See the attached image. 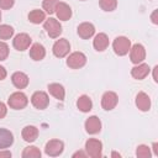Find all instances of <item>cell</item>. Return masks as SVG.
<instances>
[{
    "instance_id": "obj_1",
    "label": "cell",
    "mask_w": 158,
    "mask_h": 158,
    "mask_svg": "<svg viewBox=\"0 0 158 158\" xmlns=\"http://www.w3.org/2000/svg\"><path fill=\"white\" fill-rule=\"evenodd\" d=\"M112 48H114V52L117 56H126L130 52L131 41L127 37H125V36H118V37H116L114 40Z\"/></svg>"
},
{
    "instance_id": "obj_2",
    "label": "cell",
    "mask_w": 158,
    "mask_h": 158,
    "mask_svg": "<svg viewBox=\"0 0 158 158\" xmlns=\"http://www.w3.org/2000/svg\"><path fill=\"white\" fill-rule=\"evenodd\" d=\"M28 102V99L27 96L22 93V91H16V93H12L7 100V104L11 109H15V110H21L23 107H26Z\"/></svg>"
},
{
    "instance_id": "obj_3",
    "label": "cell",
    "mask_w": 158,
    "mask_h": 158,
    "mask_svg": "<svg viewBox=\"0 0 158 158\" xmlns=\"http://www.w3.org/2000/svg\"><path fill=\"white\" fill-rule=\"evenodd\" d=\"M85 151H86V156L93 158H99L101 157L102 143L96 138H89L85 143Z\"/></svg>"
},
{
    "instance_id": "obj_4",
    "label": "cell",
    "mask_w": 158,
    "mask_h": 158,
    "mask_svg": "<svg viewBox=\"0 0 158 158\" xmlns=\"http://www.w3.org/2000/svg\"><path fill=\"white\" fill-rule=\"evenodd\" d=\"M85 63H86V57L81 52H73L67 58V65L72 69H79L84 67Z\"/></svg>"
},
{
    "instance_id": "obj_5",
    "label": "cell",
    "mask_w": 158,
    "mask_h": 158,
    "mask_svg": "<svg viewBox=\"0 0 158 158\" xmlns=\"http://www.w3.org/2000/svg\"><path fill=\"white\" fill-rule=\"evenodd\" d=\"M44 30L48 33V36L52 37V38H57L62 33V26H60V23L58 22V20H56L53 17H49L48 20H46V22H44Z\"/></svg>"
},
{
    "instance_id": "obj_6",
    "label": "cell",
    "mask_w": 158,
    "mask_h": 158,
    "mask_svg": "<svg viewBox=\"0 0 158 158\" xmlns=\"http://www.w3.org/2000/svg\"><path fill=\"white\" fill-rule=\"evenodd\" d=\"M53 54L56 56V57H58V58H63V57H65L68 53H69V51H70V44H69V42H68V40H65V38H59V40H57L56 41V43L53 44Z\"/></svg>"
},
{
    "instance_id": "obj_7",
    "label": "cell",
    "mask_w": 158,
    "mask_h": 158,
    "mask_svg": "<svg viewBox=\"0 0 158 158\" xmlns=\"http://www.w3.org/2000/svg\"><path fill=\"white\" fill-rule=\"evenodd\" d=\"M63 149H64V143L62 141H59V139H51V141L47 142L44 152L49 157H57V156L62 154Z\"/></svg>"
},
{
    "instance_id": "obj_8",
    "label": "cell",
    "mask_w": 158,
    "mask_h": 158,
    "mask_svg": "<svg viewBox=\"0 0 158 158\" xmlns=\"http://www.w3.org/2000/svg\"><path fill=\"white\" fill-rule=\"evenodd\" d=\"M31 102H32V105H33L36 109L43 110V109H46V107L48 106V104H49V98H48V95H47L44 91H36V93H33L32 96H31Z\"/></svg>"
},
{
    "instance_id": "obj_9",
    "label": "cell",
    "mask_w": 158,
    "mask_h": 158,
    "mask_svg": "<svg viewBox=\"0 0 158 158\" xmlns=\"http://www.w3.org/2000/svg\"><path fill=\"white\" fill-rule=\"evenodd\" d=\"M144 58H146V49L142 44L136 43L133 44L132 48H130V59L132 63L139 64L144 60Z\"/></svg>"
},
{
    "instance_id": "obj_10",
    "label": "cell",
    "mask_w": 158,
    "mask_h": 158,
    "mask_svg": "<svg viewBox=\"0 0 158 158\" xmlns=\"http://www.w3.org/2000/svg\"><path fill=\"white\" fill-rule=\"evenodd\" d=\"M118 102V96L114 91H106L101 98V106L104 110L110 111L112 110Z\"/></svg>"
},
{
    "instance_id": "obj_11",
    "label": "cell",
    "mask_w": 158,
    "mask_h": 158,
    "mask_svg": "<svg viewBox=\"0 0 158 158\" xmlns=\"http://www.w3.org/2000/svg\"><path fill=\"white\" fill-rule=\"evenodd\" d=\"M31 37L27 35V33H19L15 36L14 41H12V44L15 47V49L17 51H26L30 44H31Z\"/></svg>"
},
{
    "instance_id": "obj_12",
    "label": "cell",
    "mask_w": 158,
    "mask_h": 158,
    "mask_svg": "<svg viewBox=\"0 0 158 158\" xmlns=\"http://www.w3.org/2000/svg\"><path fill=\"white\" fill-rule=\"evenodd\" d=\"M149 72H151V68H149L148 64L139 63V64H137L136 67H133L131 69V75L137 80H142L149 74Z\"/></svg>"
},
{
    "instance_id": "obj_13",
    "label": "cell",
    "mask_w": 158,
    "mask_h": 158,
    "mask_svg": "<svg viewBox=\"0 0 158 158\" xmlns=\"http://www.w3.org/2000/svg\"><path fill=\"white\" fill-rule=\"evenodd\" d=\"M85 130L90 135H95L101 130V121L98 116H90L85 121Z\"/></svg>"
},
{
    "instance_id": "obj_14",
    "label": "cell",
    "mask_w": 158,
    "mask_h": 158,
    "mask_svg": "<svg viewBox=\"0 0 158 158\" xmlns=\"http://www.w3.org/2000/svg\"><path fill=\"white\" fill-rule=\"evenodd\" d=\"M56 14H57V17L59 20L67 21L72 17V9L65 2H58L57 7H56Z\"/></svg>"
},
{
    "instance_id": "obj_15",
    "label": "cell",
    "mask_w": 158,
    "mask_h": 158,
    "mask_svg": "<svg viewBox=\"0 0 158 158\" xmlns=\"http://www.w3.org/2000/svg\"><path fill=\"white\" fill-rule=\"evenodd\" d=\"M93 46L98 52H102L109 47V37L106 33H98L93 41Z\"/></svg>"
},
{
    "instance_id": "obj_16",
    "label": "cell",
    "mask_w": 158,
    "mask_h": 158,
    "mask_svg": "<svg viewBox=\"0 0 158 158\" xmlns=\"http://www.w3.org/2000/svg\"><path fill=\"white\" fill-rule=\"evenodd\" d=\"M136 106L141 111H148L151 109V99H149V96L146 93L139 91L136 95Z\"/></svg>"
},
{
    "instance_id": "obj_17",
    "label": "cell",
    "mask_w": 158,
    "mask_h": 158,
    "mask_svg": "<svg viewBox=\"0 0 158 158\" xmlns=\"http://www.w3.org/2000/svg\"><path fill=\"white\" fill-rule=\"evenodd\" d=\"M11 81L17 89H23L28 85V77L22 72H15L11 77Z\"/></svg>"
},
{
    "instance_id": "obj_18",
    "label": "cell",
    "mask_w": 158,
    "mask_h": 158,
    "mask_svg": "<svg viewBox=\"0 0 158 158\" xmlns=\"http://www.w3.org/2000/svg\"><path fill=\"white\" fill-rule=\"evenodd\" d=\"M94 33H95V27L90 22H83L78 26V35L84 40L90 38Z\"/></svg>"
},
{
    "instance_id": "obj_19",
    "label": "cell",
    "mask_w": 158,
    "mask_h": 158,
    "mask_svg": "<svg viewBox=\"0 0 158 158\" xmlns=\"http://www.w3.org/2000/svg\"><path fill=\"white\" fill-rule=\"evenodd\" d=\"M14 143L12 133L6 128H0V149L7 148Z\"/></svg>"
},
{
    "instance_id": "obj_20",
    "label": "cell",
    "mask_w": 158,
    "mask_h": 158,
    "mask_svg": "<svg viewBox=\"0 0 158 158\" xmlns=\"http://www.w3.org/2000/svg\"><path fill=\"white\" fill-rule=\"evenodd\" d=\"M22 138L26 141V142H33L36 141L37 136H38V128L36 126H32V125H28L26 127H23L22 130Z\"/></svg>"
},
{
    "instance_id": "obj_21",
    "label": "cell",
    "mask_w": 158,
    "mask_h": 158,
    "mask_svg": "<svg viewBox=\"0 0 158 158\" xmlns=\"http://www.w3.org/2000/svg\"><path fill=\"white\" fill-rule=\"evenodd\" d=\"M46 56V49L41 43H35L30 48V57L33 60H41Z\"/></svg>"
},
{
    "instance_id": "obj_22",
    "label": "cell",
    "mask_w": 158,
    "mask_h": 158,
    "mask_svg": "<svg viewBox=\"0 0 158 158\" xmlns=\"http://www.w3.org/2000/svg\"><path fill=\"white\" fill-rule=\"evenodd\" d=\"M48 91L52 96H54L58 100H64L65 96V90L63 88V85L58 84V83H52L48 85Z\"/></svg>"
},
{
    "instance_id": "obj_23",
    "label": "cell",
    "mask_w": 158,
    "mask_h": 158,
    "mask_svg": "<svg viewBox=\"0 0 158 158\" xmlns=\"http://www.w3.org/2000/svg\"><path fill=\"white\" fill-rule=\"evenodd\" d=\"M77 106L80 111L83 112H89L93 107V102H91V99L88 96V95H81L78 101H77Z\"/></svg>"
},
{
    "instance_id": "obj_24",
    "label": "cell",
    "mask_w": 158,
    "mask_h": 158,
    "mask_svg": "<svg viewBox=\"0 0 158 158\" xmlns=\"http://www.w3.org/2000/svg\"><path fill=\"white\" fill-rule=\"evenodd\" d=\"M28 20H30V22L38 25V23H41V22H43L46 20V14L42 10L35 9L28 14Z\"/></svg>"
},
{
    "instance_id": "obj_25",
    "label": "cell",
    "mask_w": 158,
    "mask_h": 158,
    "mask_svg": "<svg viewBox=\"0 0 158 158\" xmlns=\"http://www.w3.org/2000/svg\"><path fill=\"white\" fill-rule=\"evenodd\" d=\"M22 157L23 158H40L41 157V151L35 146H30V147H26L23 149Z\"/></svg>"
},
{
    "instance_id": "obj_26",
    "label": "cell",
    "mask_w": 158,
    "mask_h": 158,
    "mask_svg": "<svg viewBox=\"0 0 158 158\" xmlns=\"http://www.w3.org/2000/svg\"><path fill=\"white\" fill-rule=\"evenodd\" d=\"M58 2H59V0H43V2H42L43 10L47 14H53V12H56V7H57Z\"/></svg>"
},
{
    "instance_id": "obj_27",
    "label": "cell",
    "mask_w": 158,
    "mask_h": 158,
    "mask_svg": "<svg viewBox=\"0 0 158 158\" xmlns=\"http://www.w3.org/2000/svg\"><path fill=\"white\" fill-rule=\"evenodd\" d=\"M14 35V28L9 25H1L0 26V40H9Z\"/></svg>"
},
{
    "instance_id": "obj_28",
    "label": "cell",
    "mask_w": 158,
    "mask_h": 158,
    "mask_svg": "<svg viewBox=\"0 0 158 158\" xmlns=\"http://www.w3.org/2000/svg\"><path fill=\"white\" fill-rule=\"evenodd\" d=\"M99 4L104 11H114L117 6V0H99Z\"/></svg>"
},
{
    "instance_id": "obj_29",
    "label": "cell",
    "mask_w": 158,
    "mask_h": 158,
    "mask_svg": "<svg viewBox=\"0 0 158 158\" xmlns=\"http://www.w3.org/2000/svg\"><path fill=\"white\" fill-rule=\"evenodd\" d=\"M136 156L139 158H149L151 157V149L146 144H139L136 149Z\"/></svg>"
},
{
    "instance_id": "obj_30",
    "label": "cell",
    "mask_w": 158,
    "mask_h": 158,
    "mask_svg": "<svg viewBox=\"0 0 158 158\" xmlns=\"http://www.w3.org/2000/svg\"><path fill=\"white\" fill-rule=\"evenodd\" d=\"M9 56V46L5 42H0V60H5Z\"/></svg>"
},
{
    "instance_id": "obj_31",
    "label": "cell",
    "mask_w": 158,
    "mask_h": 158,
    "mask_svg": "<svg viewBox=\"0 0 158 158\" xmlns=\"http://www.w3.org/2000/svg\"><path fill=\"white\" fill-rule=\"evenodd\" d=\"M14 4H15V0H0V7L5 9V10L11 9L14 6Z\"/></svg>"
},
{
    "instance_id": "obj_32",
    "label": "cell",
    "mask_w": 158,
    "mask_h": 158,
    "mask_svg": "<svg viewBox=\"0 0 158 158\" xmlns=\"http://www.w3.org/2000/svg\"><path fill=\"white\" fill-rule=\"evenodd\" d=\"M6 112H7V109H6V105L4 102L0 101V118H4L6 116Z\"/></svg>"
},
{
    "instance_id": "obj_33",
    "label": "cell",
    "mask_w": 158,
    "mask_h": 158,
    "mask_svg": "<svg viewBox=\"0 0 158 158\" xmlns=\"http://www.w3.org/2000/svg\"><path fill=\"white\" fill-rule=\"evenodd\" d=\"M151 20H152V22H153L154 25L158 23V10H154V11L152 12V15H151Z\"/></svg>"
},
{
    "instance_id": "obj_34",
    "label": "cell",
    "mask_w": 158,
    "mask_h": 158,
    "mask_svg": "<svg viewBox=\"0 0 158 158\" xmlns=\"http://www.w3.org/2000/svg\"><path fill=\"white\" fill-rule=\"evenodd\" d=\"M6 75H7L6 69H5L2 65H0V80H4V79L6 78Z\"/></svg>"
},
{
    "instance_id": "obj_35",
    "label": "cell",
    "mask_w": 158,
    "mask_h": 158,
    "mask_svg": "<svg viewBox=\"0 0 158 158\" xmlns=\"http://www.w3.org/2000/svg\"><path fill=\"white\" fill-rule=\"evenodd\" d=\"M0 157H11V152H9V151H0Z\"/></svg>"
},
{
    "instance_id": "obj_36",
    "label": "cell",
    "mask_w": 158,
    "mask_h": 158,
    "mask_svg": "<svg viewBox=\"0 0 158 158\" xmlns=\"http://www.w3.org/2000/svg\"><path fill=\"white\" fill-rule=\"evenodd\" d=\"M73 157H86V153H84V152L79 151V152H75V153L73 154Z\"/></svg>"
},
{
    "instance_id": "obj_37",
    "label": "cell",
    "mask_w": 158,
    "mask_h": 158,
    "mask_svg": "<svg viewBox=\"0 0 158 158\" xmlns=\"http://www.w3.org/2000/svg\"><path fill=\"white\" fill-rule=\"evenodd\" d=\"M157 69H158V67L156 65V67L153 68V79H154V81H158V78H157Z\"/></svg>"
},
{
    "instance_id": "obj_38",
    "label": "cell",
    "mask_w": 158,
    "mask_h": 158,
    "mask_svg": "<svg viewBox=\"0 0 158 158\" xmlns=\"http://www.w3.org/2000/svg\"><path fill=\"white\" fill-rule=\"evenodd\" d=\"M153 151H154V154L158 156V143H153Z\"/></svg>"
},
{
    "instance_id": "obj_39",
    "label": "cell",
    "mask_w": 158,
    "mask_h": 158,
    "mask_svg": "<svg viewBox=\"0 0 158 158\" xmlns=\"http://www.w3.org/2000/svg\"><path fill=\"white\" fill-rule=\"evenodd\" d=\"M112 157H120V154L116 153V152H112Z\"/></svg>"
},
{
    "instance_id": "obj_40",
    "label": "cell",
    "mask_w": 158,
    "mask_h": 158,
    "mask_svg": "<svg viewBox=\"0 0 158 158\" xmlns=\"http://www.w3.org/2000/svg\"><path fill=\"white\" fill-rule=\"evenodd\" d=\"M0 20H1V12H0Z\"/></svg>"
}]
</instances>
